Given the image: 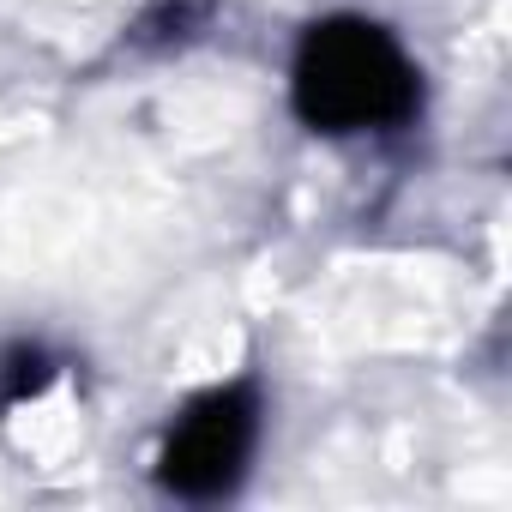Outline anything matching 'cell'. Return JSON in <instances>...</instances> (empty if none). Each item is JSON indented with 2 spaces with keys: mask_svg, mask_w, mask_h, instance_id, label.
I'll use <instances>...</instances> for the list:
<instances>
[{
  "mask_svg": "<svg viewBox=\"0 0 512 512\" xmlns=\"http://www.w3.org/2000/svg\"><path fill=\"white\" fill-rule=\"evenodd\" d=\"M290 103L314 133H386L422 109V79L386 25L338 13L302 31Z\"/></svg>",
  "mask_w": 512,
  "mask_h": 512,
  "instance_id": "cell-1",
  "label": "cell"
},
{
  "mask_svg": "<svg viewBox=\"0 0 512 512\" xmlns=\"http://www.w3.org/2000/svg\"><path fill=\"white\" fill-rule=\"evenodd\" d=\"M253 440H260V392L247 380L199 392L157 452V482L181 500H223L241 488Z\"/></svg>",
  "mask_w": 512,
  "mask_h": 512,
  "instance_id": "cell-2",
  "label": "cell"
},
{
  "mask_svg": "<svg viewBox=\"0 0 512 512\" xmlns=\"http://www.w3.org/2000/svg\"><path fill=\"white\" fill-rule=\"evenodd\" d=\"M55 374H61V356L55 350H43L31 338L7 344V350H0V410H19V404L43 398L55 386Z\"/></svg>",
  "mask_w": 512,
  "mask_h": 512,
  "instance_id": "cell-3",
  "label": "cell"
},
{
  "mask_svg": "<svg viewBox=\"0 0 512 512\" xmlns=\"http://www.w3.org/2000/svg\"><path fill=\"white\" fill-rule=\"evenodd\" d=\"M205 13H211V0H157V7L133 25V43L139 49H175V43L199 37Z\"/></svg>",
  "mask_w": 512,
  "mask_h": 512,
  "instance_id": "cell-4",
  "label": "cell"
}]
</instances>
